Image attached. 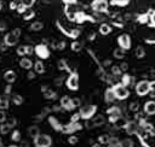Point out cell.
<instances>
[{
	"label": "cell",
	"mask_w": 155,
	"mask_h": 147,
	"mask_svg": "<svg viewBox=\"0 0 155 147\" xmlns=\"http://www.w3.org/2000/svg\"><path fill=\"white\" fill-rule=\"evenodd\" d=\"M154 86H155V82L154 81H147V80H143V81H139L134 88H136V93L137 95L139 96H144L147 95L148 93H150L151 95H154Z\"/></svg>",
	"instance_id": "6da1fadb"
},
{
	"label": "cell",
	"mask_w": 155,
	"mask_h": 147,
	"mask_svg": "<svg viewBox=\"0 0 155 147\" xmlns=\"http://www.w3.org/2000/svg\"><path fill=\"white\" fill-rule=\"evenodd\" d=\"M19 36H21V29L19 28H15L12 31L7 33L4 36V45L7 46V47L17 45V42L19 40Z\"/></svg>",
	"instance_id": "7a4b0ae2"
},
{
	"label": "cell",
	"mask_w": 155,
	"mask_h": 147,
	"mask_svg": "<svg viewBox=\"0 0 155 147\" xmlns=\"http://www.w3.org/2000/svg\"><path fill=\"white\" fill-rule=\"evenodd\" d=\"M111 89L114 92L115 99H117V100H125L130 96V90L126 87H124L121 83H115L111 87Z\"/></svg>",
	"instance_id": "3957f363"
},
{
	"label": "cell",
	"mask_w": 155,
	"mask_h": 147,
	"mask_svg": "<svg viewBox=\"0 0 155 147\" xmlns=\"http://www.w3.org/2000/svg\"><path fill=\"white\" fill-rule=\"evenodd\" d=\"M51 145H52V139L50 135L39 134L34 139V146L35 147H51Z\"/></svg>",
	"instance_id": "277c9868"
},
{
	"label": "cell",
	"mask_w": 155,
	"mask_h": 147,
	"mask_svg": "<svg viewBox=\"0 0 155 147\" xmlns=\"http://www.w3.org/2000/svg\"><path fill=\"white\" fill-rule=\"evenodd\" d=\"M96 111H97V106L96 105H86V106L81 107L79 114H80V118L87 120V119H91L94 116Z\"/></svg>",
	"instance_id": "5b68a950"
},
{
	"label": "cell",
	"mask_w": 155,
	"mask_h": 147,
	"mask_svg": "<svg viewBox=\"0 0 155 147\" xmlns=\"http://www.w3.org/2000/svg\"><path fill=\"white\" fill-rule=\"evenodd\" d=\"M65 86L70 90H78L79 89V75H78V72H70V75L65 80Z\"/></svg>",
	"instance_id": "8992f818"
},
{
	"label": "cell",
	"mask_w": 155,
	"mask_h": 147,
	"mask_svg": "<svg viewBox=\"0 0 155 147\" xmlns=\"http://www.w3.org/2000/svg\"><path fill=\"white\" fill-rule=\"evenodd\" d=\"M131 36L128 34H121L117 36V45L122 51H128L131 48Z\"/></svg>",
	"instance_id": "52a82bcc"
},
{
	"label": "cell",
	"mask_w": 155,
	"mask_h": 147,
	"mask_svg": "<svg viewBox=\"0 0 155 147\" xmlns=\"http://www.w3.org/2000/svg\"><path fill=\"white\" fill-rule=\"evenodd\" d=\"M34 53L40 58V59H47L50 57V49L45 43L36 45L34 47Z\"/></svg>",
	"instance_id": "ba28073f"
},
{
	"label": "cell",
	"mask_w": 155,
	"mask_h": 147,
	"mask_svg": "<svg viewBox=\"0 0 155 147\" xmlns=\"http://www.w3.org/2000/svg\"><path fill=\"white\" fill-rule=\"evenodd\" d=\"M91 7L94 12H108V7H109V2H107L105 0H94L91 4Z\"/></svg>",
	"instance_id": "9c48e42d"
},
{
	"label": "cell",
	"mask_w": 155,
	"mask_h": 147,
	"mask_svg": "<svg viewBox=\"0 0 155 147\" xmlns=\"http://www.w3.org/2000/svg\"><path fill=\"white\" fill-rule=\"evenodd\" d=\"M81 129H82V125H81L79 122H78V123H69V124H67V125H63L62 133L70 135V134L75 133L76 130H81Z\"/></svg>",
	"instance_id": "30bf717a"
},
{
	"label": "cell",
	"mask_w": 155,
	"mask_h": 147,
	"mask_svg": "<svg viewBox=\"0 0 155 147\" xmlns=\"http://www.w3.org/2000/svg\"><path fill=\"white\" fill-rule=\"evenodd\" d=\"M61 107H62L63 111H73L75 108L73 102H71V98H69L68 95L62 96V99H61Z\"/></svg>",
	"instance_id": "8fae6325"
},
{
	"label": "cell",
	"mask_w": 155,
	"mask_h": 147,
	"mask_svg": "<svg viewBox=\"0 0 155 147\" xmlns=\"http://www.w3.org/2000/svg\"><path fill=\"white\" fill-rule=\"evenodd\" d=\"M124 128H125V130H126V133L128 135H133L138 130V124L136 122H133V120H130V122H126L124 124Z\"/></svg>",
	"instance_id": "7c38bea8"
},
{
	"label": "cell",
	"mask_w": 155,
	"mask_h": 147,
	"mask_svg": "<svg viewBox=\"0 0 155 147\" xmlns=\"http://www.w3.org/2000/svg\"><path fill=\"white\" fill-rule=\"evenodd\" d=\"M143 111L148 114V116H153L155 113V102L153 100H149L144 104L143 106Z\"/></svg>",
	"instance_id": "4fadbf2b"
},
{
	"label": "cell",
	"mask_w": 155,
	"mask_h": 147,
	"mask_svg": "<svg viewBox=\"0 0 155 147\" xmlns=\"http://www.w3.org/2000/svg\"><path fill=\"white\" fill-rule=\"evenodd\" d=\"M48 122H50V124L52 125V128H53L54 130H57V131H62V130H63V125L61 124V122H59L56 117L48 116Z\"/></svg>",
	"instance_id": "5bb4252c"
},
{
	"label": "cell",
	"mask_w": 155,
	"mask_h": 147,
	"mask_svg": "<svg viewBox=\"0 0 155 147\" xmlns=\"http://www.w3.org/2000/svg\"><path fill=\"white\" fill-rule=\"evenodd\" d=\"M104 101L107 104H111L115 101V95H114V92L111 88H107L105 92H104Z\"/></svg>",
	"instance_id": "9a60e30c"
},
{
	"label": "cell",
	"mask_w": 155,
	"mask_h": 147,
	"mask_svg": "<svg viewBox=\"0 0 155 147\" xmlns=\"http://www.w3.org/2000/svg\"><path fill=\"white\" fill-rule=\"evenodd\" d=\"M19 65H21L22 69L28 70V71L33 69V61H31L30 58H22V59L19 60Z\"/></svg>",
	"instance_id": "2e32d148"
},
{
	"label": "cell",
	"mask_w": 155,
	"mask_h": 147,
	"mask_svg": "<svg viewBox=\"0 0 155 147\" xmlns=\"http://www.w3.org/2000/svg\"><path fill=\"white\" fill-rule=\"evenodd\" d=\"M4 80H5L8 84L13 83V82L16 81V72H15L13 70H7V71H5V74H4Z\"/></svg>",
	"instance_id": "e0dca14e"
},
{
	"label": "cell",
	"mask_w": 155,
	"mask_h": 147,
	"mask_svg": "<svg viewBox=\"0 0 155 147\" xmlns=\"http://www.w3.org/2000/svg\"><path fill=\"white\" fill-rule=\"evenodd\" d=\"M41 92L44 93V95H45L46 99H56V96H57V93L53 92L52 89H50L47 86H42Z\"/></svg>",
	"instance_id": "ac0fdd59"
},
{
	"label": "cell",
	"mask_w": 155,
	"mask_h": 147,
	"mask_svg": "<svg viewBox=\"0 0 155 147\" xmlns=\"http://www.w3.org/2000/svg\"><path fill=\"white\" fill-rule=\"evenodd\" d=\"M33 67H34L33 71H34L35 74L41 75V74L45 72V65H44V63H42L41 60H36L35 63H33Z\"/></svg>",
	"instance_id": "d6986e66"
},
{
	"label": "cell",
	"mask_w": 155,
	"mask_h": 147,
	"mask_svg": "<svg viewBox=\"0 0 155 147\" xmlns=\"http://www.w3.org/2000/svg\"><path fill=\"white\" fill-rule=\"evenodd\" d=\"M121 84L124 86V87H128V86H131V84H133V77L131 76V75H128L127 72H125V74H122V77H121Z\"/></svg>",
	"instance_id": "ffe728a7"
},
{
	"label": "cell",
	"mask_w": 155,
	"mask_h": 147,
	"mask_svg": "<svg viewBox=\"0 0 155 147\" xmlns=\"http://www.w3.org/2000/svg\"><path fill=\"white\" fill-rule=\"evenodd\" d=\"M92 123L94 127H102L104 123H105V118L103 114H97L92 118Z\"/></svg>",
	"instance_id": "44dd1931"
},
{
	"label": "cell",
	"mask_w": 155,
	"mask_h": 147,
	"mask_svg": "<svg viewBox=\"0 0 155 147\" xmlns=\"http://www.w3.org/2000/svg\"><path fill=\"white\" fill-rule=\"evenodd\" d=\"M111 30H113L111 29V25L108 24V23H102L101 27H99V33L102 35H108V34L111 33Z\"/></svg>",
	"instance_id": "7402d4cb"
},
{
	"label": "cell",
	"mask_w": 155,
	"mask_h": 147,
	"mask_svg": "<svg viewBox=\"0 0 155 147\" xmlns=\"http://www.w3.org/2000/svg\"><path fill=\"white\" fill-rule=\"evenodd\" d=\"M28 134H29V136L30 137H33V139H35L39 134H40V129H39V127L38 125H30L29 128H28Z\"/></svg>",
	"instance_id": "603a6c76"
},
{
	"label": "cell",
	"mask_w": 155,
	"mask_h": 147,
	"mask_svg": "<svg viewBox=\"0 0 155 147\" xmlns=\"http://www.w3.org/2000/svg\"><path fill=\"white\" fill-rule=\"evenodd\" d=\"M42 28H44V23L40 22V20H35L30 25V30L31 31H40V30H42Z\"/></svg>",
	"instance_id": "cb8c5ba5"
},
{
	"label": "cell",
	"mask_w": 155,
	"mask_h": 147,
	"mask_svg": "<svg viewBox=\"0 0 155 147\" xmlns=\"http://www.w3.org/2000/svg\"><path fill=\"white\" fill-rule=\"evenodd\" d=\"M8 107V96L6 95H1L0 96V110L5 111Z\"/></svg>",
	"instance_id": "d4e9b609"
},
{
	"label": "cell",
	"mask_w": 155,
	"mask_h": 147,
	"mask_svg": "<svg viewBox=\"0 0 155 147\" xmlns=\"http://www.w3.org/2000/svg\"><path fill=\"white\" fill-rule=\"evenodd\" d=\"M117 147H133V141L127 137V139H122L119 141V146Z\"/></svg>",
	"instance_id": "484cf974"
},
{
	"label": "cell",
	"mask_w": 155,
	"mask_h": 147,
	"mask_svg": "<svg viewBox=\"0 0 155 147\" xmlns=\"http://www.w3.org/2000/svg\"><path fill=\"white\" fill-rule=\"evenodd\" d=\"M136 57L138 58V59H142V58H144L145 57V49H144V47L143 46H138L137 48H136Z\"/></svg>",
	"instance_id": "4316f807"
},
{
	"label": "cell",
	"mask_w": 155,
	"mask_h": 147,
	"mask_svg": "<svg viewBox=\"0 0 155 147\" xmlns=\"http://www.w3.org/2000/svg\"><path fill=\"white\" fill-rule=\"evenodd\" d=\"M12 101H13V104H15V105L19 106V105H22V104H23L24 99H23V96H22L21 94H13V96H12Z\"/></svg>",
	"instance_id": "83f0119b"
},
{
	"label": "cell",
	"mask_w": 155,
	"mask_h": 147,
	"mask_svg": "<svg viewBox=\"0 0 155 147\" xmlns=\"http://www.w3.org/2000/svg\"><path fill=\"white\" fill-rule=\"evenodd\" d=\"M113 57L116 59H122L125 57V51H122L121 48H115L113 52Z\"/></svg>",
	"instance_id": "f1b7e54d"
},
{
	"label": "cell",
	"mask_w": 155,
	"mask_h": 147,
	"mask_svg": "<svg viewBox=\"0 0 155 147\" xmlns=\"http://www.w3.org/2000/svg\"><path fill=\"white\" fill-rule=\"evenodd\" d=\"M70 48H71V51H74V52H80L81 48H82V43L79 42V41H73L71 45H70Z\"/></svg>",
	"instance_id": "f546056e"
},
{
	"label": "cell",
	"mask_w": 155,
	"mask_h": 147,
	"mask_svg": "<svg viewBox=\"0 0 155 147\" xmlns=\"http://www.w3.org/2000/svg\"><path fill=\"white\" fill-rule=\"evenodd\" d=\"M57 66L59 70H65V71H70L69 66H68V63L64 60V59H61L58 63H57Z\"/></svg>",
	"instance_id": "4dcf8cb0"
},
{
	"label": "cell",
	"mask_w": 155,
	"mask_h": 147,
	"mask_svg": "<svg viewBox=\"0 0 155 147\" xmlns=\"http://www.w3.org/2000/svg\"><path fill=\"white\" fill-rule=\"evenodd\" d=\"M119 139L116 137V136H111V137H109V140H108V146L109 147H117L119 146Z\"/></svg>",
	"instance_id": "1f68e13d"
},
{
	"label": "cell",
	"mask_w": 155,
	"mask_h": 147,
	"mask_svg": "<svg viewBox=\"0 0 155 147\" xmlns=\"http://www.w3.org/2000/svg\"><path fill=\"white\" fill-rule=\"evenodd\" d=\"M34 16H35V12H34L31 8H29V10H27V11L23 13V19H24V20H29V19H31Z\"/></svg>",
	"instance_id": "d6a6232c"
},
{
	"label": "cell",
	"mask_w": 155,
	"mask_h": 147,
	"mask_svg": "<svg viewBox=\"0 0 155 147\" xmlns=\"http://www.w3.org/2000/svg\"><path fill=\"white\" fill-rule=\"evenodd\" d=\"M11 129H12V128H11L10 125H7L6 123H2V124H0V134H2V135H6V134H8Z\"/></svg>",
	"instance_id": "836d02e7"
},
{
	"label": "cell",
	"mask_w": 155,
	"mask_h": 147,
	"mask_svg": "<svg viewBox=\"0 0 155 147\" xmlns=\"http://www.w3.org/2000/svg\"><path fill=\"white\" fill-rule=\"evenodd\" d=\"M11 140H12V141H15V142L21 141V133H19V130H13V131H12Z\"/></svg>",
	"instance_id": "e575fe53"
},
{
	"label": "cell",
	"mask_w": 155,
	"mask_h": 147,
	"mask_svg": "<svg viewBox=\"0 0 155 147\" xmlns=\"http://www.w3.org/2000/svg\"><path fill=\"white\" fill-rule=\"evenodd\" d=\"M137 20L140 23V24H147L148 23V14L144 13V14H139L137 17Z\"/></svg>",
	"instance_id": "d590c367"
},
{
	"label": "cell",
	"mask_w": 155,
	"mask_h": 147,
	"mask_svg": "<svg viewBox=\"0 0 155 147\" xmlns=\"http://www.w3.org/2000/svg\"><path fill=\"white\" fill-rule=\"evenodd\" d=\"M121 74H122V72H121L119 65H113V66H111V75H113V76H120Z\"/></svg>",
	"instance_id": "8d00e7d4"
},
{
	"label": "cell",
	"mask_w": 155,
	"mask_h": 147,
	"mask_svg": "<svg viewBox=\"0 0 155 147\" xmlns=\"http://www.w3.org/2000/svg\"><path fill=\"white\" fill-rule=\"evenodd\" d=\"M68 35H69L71 39H78V36L80 35V30H79V29H71V30L68 33Z\"/></svg>",
	"instance_id": "74e56055"
},
{
	"label": "cell",
	"mask_w": 155,
	"mask_h": 147,
	"mask_svg": "<svg viewBox=\"0 0 155 147\" xmlns=\"http://www.w3.org/2000/svg\"><path fill=\"white\" fill-rule=\"evenodd\" d=\"M16 53H17L18 55H21V57H24V55H25V47H24V45H22V46H19V47H17Z\"/></svg>",
	"instance_id": "f35d334b"
},
{
	"label": "cell",
	"mask_w": 155,
	"mask_h": 147,
	"mask_svg": "<svg viewBox=\"0 0 155 147\" xmlns=\"http://www.w3.org/2000/svg\"><path fill=\"white\" fill-rule=\"evenodd\" d=\"M16 11H17L18 13H24V12L27 11V8H25V6H24L22 2H18V4H17V7H16Z\"/></svg>",
	"instance_id": "ab89813d"
},
{
	"label": "cell",
	"mask_w": 155,
	"mask_h": 147,
	"mask_svg": "<svg viewBox=\"0 0 155 147\" xmlns=\"http://www.w3.org/2000/svg\"><path fill=\"white\" fill-rule=\"evenodd\" d=\"M130 110H131V111H133V112H137V111L139 110V104H138L137 101L131 102V104H130Z\"/></svg>",
	"instance_id": "60d3db41"
},
{
	"label": "cell",
	"mask_w": 155,
	"mask_h": 147,
	"mask_svg": "<svg viewBox=\"0 0 155 147\" xmlns=\"http://www.w3.org/2000/svg\"><path fill=\"white\" fill-rule=\"evenodd\" d=\"M111 5H115V6H126L127 4H128V1L127 0H124V1H115V0H113L111 2H110Z\"/></svg>",
	"instance_id": "b9f144b4"
},
{
	"label": "cell",
	"mask_w": 155,
	"mask_h": 147,
	"mask_svg": "<svg viewBox=\"0 0 155 147\" xmlns=\"http://www.w3.org/2000/svg\"><path fill=\"white\" fill-rule=\"evenodd\" d=\"M24 47H25V55H30V54L34 53V47H33V46H30V45H24Z\"/></svg>",
	"instance_id": "7bdbcfd3"
},
{
	"label": "cell",
	"mask_w": 155,
	"mask_h": 147,
	"mask_svg": "<svg viewBox=\"0 0 155 147\" xmlns=\"http://www.w3.org/2000/svg\"><path fill=\"white\" fill-rule=\"evenodd\" d=\"M78 141H79V139H78V136H75V135H70V136L68 137V142H69L70 145H75Z\"/></svg>",
	"instance_id": "ee69618b"
},
{
	"label": "cell",
	"mask_w": 155,
	"mask_h": 147,
	"mask_svg": "<svg viewBox=\"0 0 155 147\" xmlns=\"http://www.w3.org/2000/svg\"><path fill=\"white\" fill-rule=\"evenodd\" d=\"M16 123H17V120H16V118L15 117H11L8 120H7V125H10L11 128H13V127H16Z\"/></svg>",
	"instance_id": "f6af8a7d"
},
{
	"label": "cell",
	"mask_w": 155,
	"mask_h": 147,
	"mask_svg": "<svg viewBox=\"0 0 155 147\" xmlns=\"http://www.w3.org/2000/svg\"><path fill=\"white\" fill-rule=\"evenodd\" d=\"M79 119H80V114L79 113H74L73 117L70 118V123H78Z\"/></svg>",
	"instance_id": "bcb514c9"
},
{
	"label": "cell",
	"mask_w": 155,
	"mask_h": 147,
	"mask_svg": "<svg viewBox=\"0 0 155 147\" xmlns=\"http://www.w3.org/2000/svg\"><path fill=\"white\" fill-rule=\"evenodd\" d=\"M11 92H12V86H11V84H7V86L5 87V92H4V95L8 96V94H11Z\"/></svg>",
	"instance_id": "7dc6e473"
},
{
	"label": "cell",
	"mask_w": 155,
	"mask_h": 147,
	"mask_svg": "<svg viewBox=\"0 0 155 147\" xmlns=\"http://www.w3.org/2000/svg\"><path fill=\"white\" fill-rule=\"evenodd\" d=\"M119 67H120L121 72H122V71H124V72H126V71H127V69H128V64H127V63H121V64L119 65Z\"/></svg>",
	"instance_id": "c3c4849f"
},
{
	"label": "cell",
	"mask_w": 155,
	"mask_h": 147,
	"mask_svg": "<svg viewBox=\"0 0 155 147\" xmlns=\"http://www.w3.org/2000/svg\"><path fill=\"white\" fill-rule=\"evenodd\" d=\"M5 120H6V113H5V111L0 110V124L5 123Z\"/></svg>",
	"instance_id": "681fc988"
},
{
	"label": "cell",
	"mask_w": 155,
	"mask_h": 147,
	"mask_svg": "<svg viewBox=\"0 0 155 147\" xmlns=\"http://www.w3.org/2000/svg\"><path fill=\"white\" fill-rule=\"evenodd\" d=\"M35 75H36V74H35L33 70H29L28 74H27V77H28V80H34V78H35Z\"/></svg>",
	"instance_id": "f907efd6"
},
{
	"label": "cell",
	"mask_w": 155,
	"mask_h": 147,
	"mask_svg": "<svg viewBox=\"0 0 155 147\" xmlns=\"http://www.w3.org/2000/svg\"><path fill=\"white\" fill-rule=\"evenodd\" d=\"M71 102H73L74 107H78V106H80V104H81L80 99H78V98H74V99H71Z\"/></svg>",
	"instance_id": "816d5d0a"
},
{
	"label": "cell",
	"mask_w": 155,
	"mask_h": 147,
	"mask_svg": "<svg viewBox=\"0 0 155 147\" xmlns=\"http://www.w3.org/2000/svg\"><path fill=\"white\" fill-rule=\"evenodd\" d=\"M108 140H109V136H107V135H103L99 137V142H102V143H107Z\"/></svg>",
	"instance_id": "f5cc1de1"
},
{
	"label": "cell",
	"mask_w": 155,
	"mask_h": 147,
	"mask_svg": "<svg viewBox=\"0 0 155 147\" xmlns=\"http://www.w3.org/2000/svg\"><path fill=\"white\" fill-rule=\"evenodd\" d=\"M63 78H64V76H59V78H57V80L54 81V84L61 86V84H62V82H63Z\"/></svg>",
	"instance_id": "db71d44e"
},
{
	"label": "cell",
	"mask_w": 155,
	"mask_h": 147,
	"mask_svg": "<svg viewBox=\"0 0 155 147\" xmlns=\"http://www.w3.org/2000/svg\"><path fill=\"white\" fill-rule=\"evenodd\" d=\"M6 28H7V27H6V23L1 20V22H0V31H5Z\"/></svg>",
	"instance_id": "11a10c76"
},
{
	"label": "cell",
	"mask_w": 155,
	"mask_h": 147,
	"mask_svg": "<svg viewBox=\"0 0 155 147\" xmlns=\"http://www.w3.org/2000/svg\"><path fill=\"white\" fill-rule=\"evenodd\" d=\"M17 4H18V2H16V1H12V2H10V5H8V6H10V8H11V10H16V7H17Z\"/></svg>",
	"instance_id": "9f6ffc18"
},
{
	"label": "cell",
	"mask_w": 155,
	"mask_h": 147,
	"mask_svg": "<svg viewBox=\"0 0 155 147\" xmlns=\"http://www.w3.org/2000/svg\"><path fill=\"white\" fill-rule=\"evenodd\" d=\"M110 64H111L110 60H104V61H103V65H110Z\"/></svg>",
	"instance_id": "6f0895ef"
},
{
	"label": "cell",
	"mask_w": 155,
	"mask_h": 147,
	"mask_svg": "<svg viewBox=\"0 0 155 147\" xmlns=\"http://www.w3.org/2000/svg\"><path fill=\"white\" fill-rule=\"evenodd\" d=\"M94 36H96L94 34H91V35H90V39H88V40H93V39H94Z\"/></svg>",
	"instance_id": "680465c9"
},
{
	"label": "cell",
	"mask_w": 155,
	"mask_h": 147,
	"mask_svg": "<svg viewBox=\"0 0 155 147\" xmlns=\"http://www.w3.org/2000/svg\"><path fill=\"white\" fill-rule=\"evenodd\" d=\"M145 42H148V43H154V40H145Z\"/></svg>",
	"instance_id": "91938a15"
},
{
	"label": "cell",
	"mask_w": 155,
	"mask_h": 147,
	"mask_svg": "<svg viewBox=\"0 0 155 147\" xmlns=\"http://www.w3.org/2000/svg\"><path fill=\"white\" fill-rule=\"evenodd\" d=\"M0 147H5V146H4V142H2L1 139H0Z\"/></svg>",
	"instance_id": "94428289"
},
{
	"label": "cell",
	"mask_w": 155,
	"mask_h": 147,
	"mask_svg": "<svg viewBox=\"0 0 155 147\" xmlns=\"http://www.w3.org/2000/svg\"><path fill=\"white\" fill-rule=\"evenodd\" d=\"M7 147H18V146H17V145H8Z\"/></svg>",
	"instance_id": "6125c7cd"
},
{
	"label": "cell",
	"mask_w": 155,
	"mask_h": 147,
	"mask_svg": "<svg viewBox=\"0 0 155 147\" xmlns=\"http://www.w3.org/2000/svg\"><path fill=\"white\" fill-rule=\"evenodd\" d=\"M1 8H2V2L0 1V11H1Z\"/></svg>",
	"instance_id": "be15d7a7"
}]
</instances>
